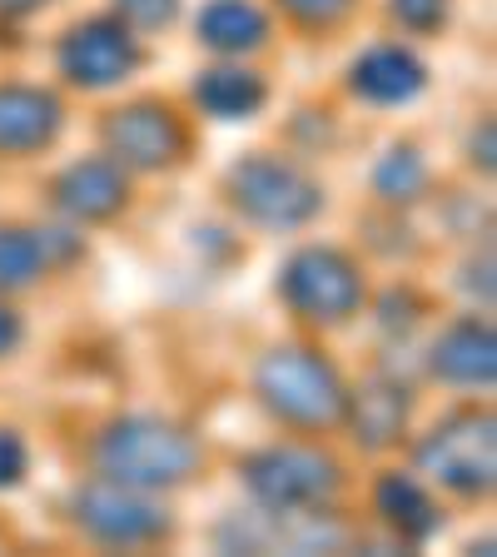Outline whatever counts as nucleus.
<instances>
[{"mask_svg": "<svg viewBox=\"0 0 497 557\" xmlns=\"http://www.w3.org/2000/svg\"><path fill=\"white\" fill-rule=\"evenodd\" d=\"M100 463L115 483H135V487H160V483H179L195 473L199 448L170 423L154 418H129L120 429L104 433L100 443Z\"/></svg>", "mask_w": 497, "mask_h": 557, "instance_id": "f257e3e1", "label": "nucleus"}, {"mask_svg": "<svg viewBox=\"0 0 497 557\" xmlns=\"http://www.w3.org/2000/svg\"><path fill=\"white\" fill-rule=\"evenodd\" d=\"M259 388H264L269 408H278L294 423H328L344 408V388H338L334 369L324 359H313L303 348H284L264 363L259 373Z\"/></svg>", "mask_w": 497, "mask_h": 557, "instance_id": "f03ea898", "label": "nucleus"}, {"mask_svg": "<svg viewBox=\"0 0 497 557\" xmlns=\"http://www.w3.org/2000/svg\"><path fill=\"white\" fill-rule=\"evenodd\" d=\"M234 199L264 224H299L319 209V189L278 160H249L234 170Z\"/></svg>", "mask_w": 497, "mask_h": 557, "instance_id": "7ed1b4c3", "label": "nucleus"}, {"mask_svg": "<svg viewBox=\"0 0 497 557\" xmlns=\"http://www.w3.org/2000/svg\"><path fill=\"white\" fill-rule=\"evenodd\" d=\"M423 468H433V478H443L448 487H477L493 483V423L487 418H452L423 443Z\"/></svg>", "mask_w": 497, "mask_h": 557, "instance_id": "20e7f679", "label": "nucleus"}, {"mask_svg": "<svg viewBox=\"0 0 497 557\" xmlns=\"http://www.w3.org/2000/svg\"><path fill=\"white\" fill-rule=\"evenodd\" d=\"M284 294H289V304L303 309L309 319H344V313H353V304L363 299L359 274L338 255H328V249L294 259L289 274H284Z\"/></svg>", "mask_w": 497, "mask_h": 557, "instance_id": "39448f33", "label": "nucleus"}, {"mask_svg": "<svg viewBox=\"0 0 497 557\" xmlns=\"http://www.w3.org/2000/svg\"><path fill=\"white\" fill-rule=\"evenodd\" d=\"M249 487L269 508H299V503H319L334 487V463L319 453L299 448H274L249 463Z\"/></svg>", "mask_w": 497, "mask_h": 557, "instance_id": "423d86ee", "label": "nucleus"}, {"mask_svg": "<svg viewBox=\"0 0 497 557\" xmlns=\"http://www.w3.org/2000/svg\"><path fill=\"white\" fill-rule=\"evenodd\" d=\"M139 65V50L120 25H85L65 40V70L80 85H115Z\"/></svg>", "mask_w": 497, "mask_h": 557, "instance_id": "0eeeda50", "label": "nucleus"}, {"mask_svg": "<svg viewBox=\"0 0 497 557\" xmlns=\"http://www.w3.org/2000/svg\"><path fill=\"white\" fill-rule=\"evenodd\" d=\"M80 522L110 543H135V537H150L164 528L160 512L135 503L129 493H115V487H90L80 498Z\"/></svg>", "mask_w": 497, "mask_h": 557, "instance_id": "6e6552de", "label": "nucleus"}, {"mask_svg": "<svg viewBox=\"0 0 497 557\" xmlns=\"http://www.w3.org/2000/svg\"><path fill=\"white\" fill-rule=\"evenodd\" d=\"M110 139H115V150L135 164H164L174 150H179V125H174L164 110L154 104H135L125 115L110 125Z\"/></svg>", "mask_w": 497, "mask_h": 557, "instance_id": "1a4fd4ad", "label": "nucleus"}, {"mask_svg": "<svg viewBox=\"0 0 497 557\" xmlns=\"http://www.w3.org/2000/svg\"><path fill=\"white\" fill-rule=\"evenodd\" d=\"M60 125V104L40 90H0V150L46 145Z\"/></svg>", "mask_w": 497, "mask_h": 557, "instance_id": "9d476101", "label": "nucleus"}, {"mask_svg": "<svg viewBox=\"0 0 497 557\" xmlns=\"http://www.w3.org/2000/svg\"><path fill=\"white\" fill-rule=\"evenodd\" d=\"M353 90L369 95V100H413L418 90H423V65L418 60H408L403 50H373V55H363L359 65H353Z\"/></svg>", "mask_w": 497, "mask_h": 557, "instance_id": "9b49d317", "label": "nucleus"}, {"mask_svg": "<svg viewBox=\"0 0 497 557\" xmlns=\"http://www.w3.org/2000/svg\"><path fill=\"white\" fill-rule=\"evenodd\" d=\"M433 369L452 383H477V379H493V338L477 334L473 324H458L448 338L438 344L433 354Z\"/></svg>", "mask_w": 497, "mask_h": 557, "instance_id": "f8f14e48", "label": "nucleus"}, {"mask_svg": "<svg viewBox=\"0 0 497 557\" xmlns=\"http://www.w3.org/2000/svg\"><path fill=\"white\" fill-rule=\"evenodd\" d=\"M199 30H204L209 46L244 50V46H259V40H264V15H259L249 0H214V5H204V15H199Z\"/></svg>", "mask_w": 497, "mask_h": 557, "instance_id": "ddd939ff", "label": "nucleus"}, {"mask_svg": "<svg viewBox=\"0 0 497 557\" xmlns=\"http://www.w3.org/2000/svg\"><path fill=\"white\" fill-rule=\"evenodd\" d=\"M60 195H65V205L75 209V214H110V209L120 205V195H125V185H120L115 164H80V170L65 174V185H60Z\"/></svg>", "mask_w": 497, "mask_h": 557, "instance_id": "4468645a", "label": "nucleus"}, {"mask_svg": "<svg viewBox=\"0 0 497 557\" xmlns=\"http://www.w3.org/2000/svg\"><path fill=\"white\" fill-rule=\"evenodd\" d=\"M199 100L224 120H244L249 110L264 104V85H259L249 70H214V75L199 81Z\"/></svg>", "mask_w": 497, "mask_h": 557, "instance_id": "2eb2a0df", "label": "nucleus"}, {"mask_svg": "<svg viewBox=\"0 0 497 557\" xmlns=\"http://www.w3.org/2000/svg\"><path fill=\"white\" fill-rule=\"evenodd\" d=\"M40 274V244L25 234H0V284H25Z\"/></svg>", "mask_w": 497, "mask_h": 557, "instance_id": "dca6fc26", "label": "nucleus"}, {"mask_svg": "<svg viewBox=\"0 0 497 557\" xmlns=\"http://www.w3.org/2000/svg\"><path fill=\"white\" fill-rule=\"evenodd\" d=\"M378 185L394 199H413V189L423 185V164L413 160V150H394V160L383 164V174H378Z\"/></svg>", "mask_w": 497, "mask_h": 557, "instance_id": "f3484780", "label": "nucleus"}, {"mask_svg": "<svg viewBox=\"0 0 497 557\" xmlns=\"http://www.w3.org/2000/svg\"><path fill=\"white\" fill-rule=\"evenodd\" d=\"M25 473V448L15 443V433H0V487H11Z\"/></svg>", "mask_w": 497, "mask_h": 557, "instance_id": "a211bd4d", "label": "nucleus"}, {"mask_svg": "<svg viewBox=\"0 0 497 557\" xmlns=\"http://www.w3.org/2000/svg\"><path fill=\"white\" fill-rule=\"evenodd\" d=\"M120 5H125L139 25H160L174 15V0H120Z\"/></svg>", "mask_w": 497, "mask_h": 557, "instance_id": "6ab92c4d", "label": "nucleus"}, {"mask_svg": "<svg viewBox=\"0 0 497 557\" xmlns=\"http://www.w3.org/2000/svg\"><path fill=\"white\" fill-rule=\"evenodd\" d=\"M394 11L403 15L408 25H433L443 15V0H394Z\"/></svg>", "mask_w": 497, "mask_h": 557, "instance_id": "aec40b11", "label": "nucleus"}, {"mask_svg": "<svg viewBox=\"0 0 497 557\" xmlns=\"http://www.w3.org/2000/svg\"><path fill=\"white\" fill-rule=\"evenodd\" d=\"M284 5H289L294 15H303V21H334L348 0H284Z\"/></svg>", "mask_w": 497, "mask_h": 557, "instance_id": "412c9836", "label": "nucleus"}, {"mask_svg": "<svg viewBox=\"0 0 497 557\" xmlns=\"http://www.w3.org/2000/svg\"><path fill=\"white\" fill-rule=\"evenodd\" d=\"M15 338H21V324H15L11 313L0 309V354H5V348H15Z\"/></svg>", "mask_w": 497, "mask_h": 557, "instance_id": "4be33fe9", "label": "nucleus"}, {"mask_svg": "<svg viewBox=\"0 0 497 557\" xmlns=\"http://www.w3.org/2000/svg\"><path fill=\"white\" fill-rule=\"evenodd\" d=\"M0 5H40V0H0Z\"/></svg>", "mask_w": 497, "mask_h": 557, "instance_id": "5701e85b", "label": "nucleus"}]
</instances>
